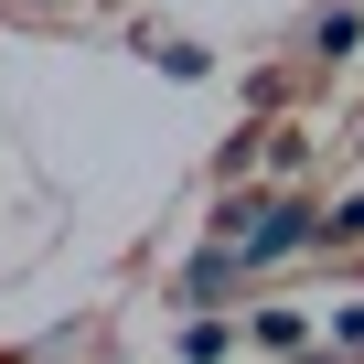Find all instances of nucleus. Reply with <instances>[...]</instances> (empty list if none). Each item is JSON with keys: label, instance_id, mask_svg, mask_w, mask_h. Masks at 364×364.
Segmentation results:
<instances>
[{"label": "nucleus", "instance_id": "f257e3e1", "mask_svg": "<svg viewBox=\"0 0 364 364\" xmlns=\"http://www.w3.org/2000/svg\"><path fill=\"white\" fill-rule=\"evenodd\" d=\"M236 247H247V268H279V257L321 247V215H311V204H279V215H268V225H247Z\"/></svg>", "mask_w": 364, "mask_h": 364}, {"label": "nucleus", "instance_id": "f03ea898", "mask_svg": "<svg viewBox=\"0 0 364 364\" xmlns=\"http://www.w3.org/2000/svg\"><path fill=\"white\" fill-rule=\"evenodd\" d=\"M247 332H257V343H268V353H300V343H311V311H257V321H247Z\"/></svg>", "mask_w": 364, "mask_h": 364}, {"label": "nucleus", "instance_id": "7ed1b4c3", "mask_svg": "<svg viewBox=\"0 0 364 364\" xmlns=\"http://www.w3.org/2000/svg\"><path fill=\"white\" fill-rule=\"evenodd\" d=\"M182 353H193V364H225L236 353V321H182Z\"/></svg>", "mask_w": 364, "mask_h": 364}, {"label": "nucleus", "instance_id": "20e7f679", "mask_svg": "<svg viewBox=\"0 0 364 364\" xmlns=\"http://www.w3.org/2000/svg\"><path fill=\"white\" fill-rule=\"evenodd\" d=\"M321 247H364V193H343V204L321 215Z\"/></svg>", "mask_w": 364, "mask_h": 364}, {"label": "nucleus", "instance_id": "39448f33", "mask_svg": "<svg viewBox=\"0 0 364 364\" xmlns=\"http://www.w3.org/2000/svg\"><path fill=\"white\" fill-rule=\"evenodd\" d=\"M311 43H321V54H353V43H364V11H321V33H311Z\"/></svg>", "mask_w": 364, "mask_h": 364}, {"label": "nucleus", "instance_id": "423d86ee", "mask_svg": "<svg viewBox=\"0 0 364 364\" xmlns=\"http://www.w3.org/2000/svg\"><path fill=\"white\" fill-rule=\"evenodd\" d=\"M332 353H364V300H332Z\"/></svg>", "mask_w": 364, "mask_h": 364}, {"label": "nucleus", "instance_id": "0eeeda50", "mask_svg": "<svg viewBox=\"0 0 364 364\" xmlns=\"http://www.w3.org/2000/svg\"><path fill=\"white\" fill-rule=\"evenodd\" d=\"M22 11H65V0H22Z\"/></svg>", "mask_w": 364, "mask_h": 364}, {"label": "nucleus", "instance_id": "6e6552de", "mask_svg": "<svg viewBox=\"0 0 364 364\" xmlns=\"http://www.w3.org/2000/svg\"><path fill=\"white\" fill-rule=\"evenodd\" d=\"M343 364H364V353H343Z\"/></svg>", "mask_w": 364, "mask_h": 364}]
</instances>
